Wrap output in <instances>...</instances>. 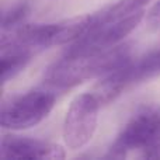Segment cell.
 I'll list each match as a JSON object with an SVG mask.
<instances>
[{"mask_svg":"<svg viewBox=\"0 0 160 160\" xmlns=\"http://www.w3.org/2000/svg\"><path fill=\"white\" fill-rule=\"evenodd\" d=\"M97 25L98 20L96 13L47 24H22L13 30L2 31L0 47L21 45L35 49L72 44Z\"/></svg>","mask_w":160,"mask_h":160,"instance_id":"1","label":"cell"},{"mask_svg":"<svg viewBox=\"0 0 160 160\" xmlns=\"http://www.w3.org/2000/svg\"><path fill=\"white\" fill-rule=\"evenodd\" d=\"M131 152H139L142 158H160V104H142L129 117L107 158L124 159Z\"/></svg>","mask_w":160,"mask_h":160,"instance_id":"2","label":"cell"},{"mask_svg":"<svg viewBox=\"0 0 160 160\" xmlns=\"http://www.w3.org/2000/svg\"><path fill=\"white\" fill-rule=\"evenodd\" d=\"M56 97L48 90H31L3 104L0 125L3 129L22 131L42 122L55 105Z\"/></svg>","mask_w":160,"mask_h":160,"instance_id":"3","label":"cell"},{"mask_svg":"<svg viewBox=\"0 0 160 160\" xmlns=\"http://www.w3.org/2000/svg\"><path fill=\"white\" fill-rule=\"evenodd\" d=\"M101 102L94 93H83L72 100L63 121L62 136L69 149L78 150L86 146L94 136L98 124Z\"/></svg>","mask_w":160,"mask_h":160,"instance_id":"4","label":"cell"},{"mask_svg":"<svg viewBox=\"0 0 160 160\" xmlns=\"http://www.w3.org/2000/svg\"><path fill=\"white\" fill-rule=\"evenodd\" d=\"M145 18V11L139 10L128 17L119 18L117 21L105 22L97 25L87 34L72 42L66 49L65 55L68 56H87L96 55L102 51H107L115 45L121 44L127 35H129Z\"/></svg>","mask_w":160,"mask_h":160,"instance_id":"5","label":"cell"},{"mask_svg":"<svg viewBox=\"0 0 160 160\" xmlns=\"http://www.w3.org/2000/svg\"><path fill=\"white\" fill-rule=\"evenodd\" d=\"M100 78L96 55L68 56L63 55L59 61L47 69L44 82L53 88H72L88 79Z\"/></svg>","mask_w":160,"mask_h":160,"instance_id":"6","label":"cell"},{"mask_svg":"<svg viewBox=\"0 0 160 160\" xmlns=\"http://www.w3.org/2000/svg\"><path fill=\"white\" fill-rule=\"evenodd\" d=\"M0 153L3 158L7 159L61 160L65 159V156H66L63 146L58 143H51V142L39 141V139L14 135L3 136Z\"/></svg>","mask_w":160,"mask_h":160,"instance_id":"7","label":"cell"},{"mask_svg":"<svg viewBox=\"0 0 160 160\" xmlns=\"http://www.w3.org/2000/svg\"><path fill=\"white\" fill-rule=\"evenodd\" d=\"M32 58V49L21 45L0 47V82L4 86L8 80L21 73Z\"/></svg>","mask_w":160,"mask_h":160,"instance_id":"8","label":"cell"},{"mask_svg":"<svg viewBox=\"0 0 160 160\" xmlns=\"http://www.w3.org/2000/svg\"><path fill=\"white\" fill-rule=\"evenodd\" d=\"M32 11V0H13L2 6V31H8L25 24Z\"/></svg>","mask_w":160,"mask_h":160,"instance_id":"9","label":"cell"},{"mask_svg":"<svg viewBox=\"0 0 160 160\" xmlns=\"http://www.w3.org/2000/svg\"><path fill=\"white\" fill-rule=\"evenodd\" d=\"M152 0H118L114 4L105 6L100 11H97V20H98V25L105 24V22L117 21L119 18L128 17L131 14L136 13V11L142 10L143 6H146Z\"/></svg>","mask_w":160,"mask_h":160,"instance_id":"10","label":"cell"},{"mask_svg":"<svg viewBox=\"0 0 160 160\" xmlns=\"http://www.w3.org/2000/svg\"><path fill=\"white\" fill-rule=\"evenodd\" d=\"M145 21L150 31H156L160 27V0L150 7L148 13H145Z\"/></svg>","mask_w":160,"mask_h":160,"instance_id":"11","label":"cell"}]
</instances>
